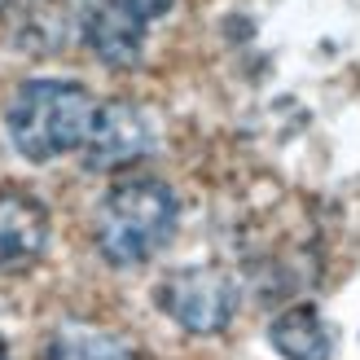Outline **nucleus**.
<instances>
[{"label":"nucleus","mask_w":360,"mask_h":360,"mask_svg":"<svg viewBox=\"0 0 360 360\" xmlns=\"http://www.w3.org/2000/svg\"><path fill=\"white\" fill-rule=\"evenodd\" d=\"M268 343L277 347L281 360H334V330L312 303H295L277 312L268 326Z\"/></svg>","instance_id":"nucleus-7"},{"label":"nucleus","mask_w":360,"mask_h":360,"mask_svg":"<svg viewBox=\"0 0 360 360\" xmlns=\"http://www.w3.org/2000/svg\"><path fill=\"white\" fill-rule=\"evenodd\" d=\"M158 150V123L136 101H105L97 105V119L84 141V167L88 172H123L150 158Z\"/></svg>","instance_id":"nucleus-4"},{"label":"nucleus","mask_w":360,"mask_h":360,"mask_svg":"<svg viewBox=\"0 0 360 360\" xmlns=\"http://www.w3.org/2000/svg\"><path fill=\"white\" fill-rule=\"evenodd\" d=\"M0 360H9V347H5V338H0Z\"/></svg>","instance_id":"nucleus-10"},{"label":"nucleus","mask_w":360,"mask_h":360,"mask_svg":"<svg viewBox=\"0 0 360 360\" xmlns=\"http://www.w3.org/2000/svg\"><path fill=\"white\" fill-rule=\"evenodd\" d=\"M154 303L176 321L185 334H220L233 326L238 316V281L224 273L220 264H189V268H172L158 281Z\"/></svg>","instance_id":"nucleus-3"},{"label":"nucleus","mask_w":360,"mask_h":360,"mask_svg":"<svg viewBox=\"0 0 360 360\" xmlns=\"http://www.w3.org/2000/svg\"><path fill=\"white\" fill-rule=\"evenodd\" d=\"M40 360H141L132 338H123L105 326H88V321H66L44 338Z\"/></svg>","instance_id":"nucleus-8"},{"label":"nucleus","mask_w":360,"mask_h":360,"mask_svg":"<svg viewBox=\"0 0 360 360\" xmlns=\"http://www.w3.org/2000/svg\"><path fill=\"white\" fill-rule=\"evenodd\" d=\"M146 27L150 22L123 13L110 0H97V5L84 13V44L110 70H123V66H136L141 49H146Z\"/></svg>","instance_id":"nucleus-6"},{"label":"nucleus","mask_w":360,"mask_h":360,"mask_svg":"<svg viewBox=\"0 0 360 360\" xmlns=\"http://www.w3.org/2000/svg\"><path fill=\"white\" fill-rule=\"evenodd\" d=\"M180 198L158 176H123L101 193L93 246L110 268H141L176 238Z\"/></svg>","instance_id":"nucleus-1"},{"label":"nucleus","mask_w":360,"mask_h":360,"mask_svg":"<svg viewBox=\"0 0 360 360\" xmlns=\"http://www.w3.org/2000/svg\"><path fill=\"white\" fill-rule=\"evenodd\" d=\"M97 101L75 79H27L5 105V128L27 163H53L84 150Z\"/></svg>","instance_id":"nucleus-2"},{"label":"nucleus","mask_w":360,"mask_h":360,"mask_svg":"<svg viewBox=\"0 0 360 360\" xmlns=\"http://www.w3.org/2000/svg\"><path fill=\"white\" fill-rule=\"evenodd\" d=\"M110 5H119L123 13L141 18V22H154V18H163L172 9V0H110Z\"/></svg>","instance_id":"nucleus-9"},{"label":"nucleus","mask_w":360,"mask_h":360,"mask_svg":"<svg viewBox=\"0 0 360 360\" xmlns=\"http://www.w3.org/2000/svg\"><path fill=\"white\" fill-rule=\"evenodd\" d=\"M49 207L31 193H0V268H31L49 250Z\"/></svg>","instance_id":"nucleus-5"}]
</instances>
